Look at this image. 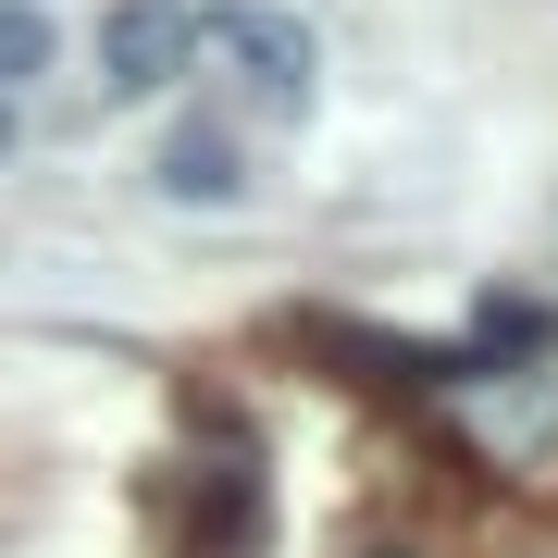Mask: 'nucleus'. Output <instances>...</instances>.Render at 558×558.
<instances>
[{
	"instance_id": "f257e3e1",
	"label": "nucleus",
	"mask_w": 558,
	"mask_h": 558,
	"mask_svg": "<svg viewBox=\"0 0 558 558\" xmlns=\"http://www.w3.org/2000/svg\"><path fill=\"white\" fill-rule=\"evenodd\" d=\"M199 50L223 62V75H248L260 100H286V112L311 100V62H323L311 25L286 13V0H211V13H199Z\"/></svg>"
},
{
	"instance_id": "f03ea898",
	"label": "nucleus",
	"mask_w": 558,
	"mask_h": 558,
	"mask_svg": "<svg viewBox=\"0 0 558 558\" xmlns=\"http://www.w3.org/2000/svg\"><path fill=\"white\" fill-rule=\"evenodd\" d=\"M186 50H199V13H186V0H112V25H100L112 87H174Z\"/></svg>"
},
{
	"instance_id": "7ed1b4c3",
	"label": "nucleus",
	"mask_w": 558,
	"mask_h": 558,
	"mask_svg": "<svg viewBox=\"0 0 558 558\" xmlns=\"http://www.w3.org/2000/svg\"><path fill=\"white\" fill-rule=\"evenodd\" d=\"M161 186H174V199H236V149H223V137H199V124H186V137L161 149Z\"/></svg>"
},
{
	"instance_id": "20e7f679",
	"label": "nucleus",
	"mask_w": 558,
	"mask_h": 558,
	"mask_svg": "<svg viewBox=\"0 0 558 558\" xmlns=\"http://www.w3.org/2000/svg\"><path fill=\"white\" fill-rule=\"evenodd\" d=\"M50 75V13H25V0H0V87Z\"/></svg>"
},
{
	"instance_id": "39448f33",
	"label": "nucleus",
	"mask_w": 558,
	"mask_h": 558,
	"mask_svg": "<svg viewBox=\"0 0 558 558\" xmlns=\"http://www.w3.org/2000/svg\"><path fill=\"white\" fill-rule=\"evenodd\" d=\"M0 149H13V112H0Z\"/></svg>"
}]
</instances>
